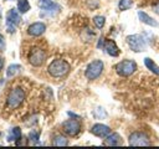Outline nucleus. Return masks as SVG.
I'll return each mask as SVG.
<instances>
[{
	"label": "nucleus",
	"mask_w": 159,
	"mask_h": 149,
	"mask_svg": "<svg viewBox=\"0 0 159 149\" xmlns=\"http://www.w3.org/2000/svg\"><path fill=\"white\" fill-rule=\"evenodd\" d=\"M37 5L40 9H42L43 11H46L48 14H56L61 10V6L52 0H39Z\"/></svg>",
	"instance_id": "9d476101"
},
{
	"label": "nucleus",
	"mask_w": 159,
	"mask_h": 149,
	"mask_svg": "<svg viewBox=\"0 0 159 149\" xmlns=\"http://www.w3.org/2000/svg\"><path fill=\"white\" fill-rule=\"evenodd\" d=\"M19 139H21V130L19 127H15L10 130V133L7 135V140L9 142H17Z\"/></svg>",
	"instance_id": "f3484780"
},
{
	"label": "nucleus",
	"mask_w": 159,
	"mask_h": 149,
	"mask_svg": "<svg viewBox=\"0 0 159 149\" xmlns=\"http://www.w3.org/2000/svg\"><path fill=\"white\" fill-rule=\"evenodd\" d=\"M102 71H103V62L101 60H94L87 66V68L84 71V76L87 79L93 81L101 76Z\"/></svg>",
	"instance_id": "20e7f679"
},
{
	"label": "nucleus",
	"mask_w": 159,
	"mask_h": 149,
	"mask_svg": "<svg viewBox=\"0 0 159 149\" xmlns=\"http://www.w3.org/2000/svg\"><path fill=\"white\" fill-rule=\"evenodd\" d=\"M132 5H133V1L132 0H119L118 7H119V10L124 11V10H128L129 7H132Z\"/></svg>",
	"instance_id": "4be33fe9"
},
{
	"label": "nucleus",
	"mask_w": 159,
	"mask_h": 149,
	"mask_svg": "<svg viewBox=\"0 0 159 149\" xmlns=\"http://www.w3.org/2000/svg\"><path fill=\"white\" fill-rule=\"evenodd\" d=\"M67 144H68V140L63 135H56L52 140V145H55V147H65Z\"/></svg>",
	"instance_id": "a211bd4d"
},
{
	"label": "nucleus",
	"mask_w": 159,
	"mask_h": 149,
	"mask_svg": "<svg viewBox=\"0 0 159 149\" xmlns=\"http://www.w3.org/2000/svg\"><path fill=\"white\" fill-rule=\"evenodd\" d=\"M91 133L94 134L96 137H101V138H106L109 133H111V128L106 124H101V123H97L92 127L91 129Z\"/></svg>",
	"instance_id": "9b49d317"
},
{
	"label": "nucleus",
	"mask_w": 159,
	"mask_h": 149,
	"mask_svg": "<svg viewBox=\"0 0 159 149\" xmlns=\"http://www.w3.org/2000/svg\"><path fill=\"white\" fill-rule=\"evenodd\" d=\"M17 10L20 14H25L30 10V2L29 0H17Z\"/></svg>",
	"instance_id": "6ab92c4d"
},
{
	"label": "nucleus",
	"mask_w": 159,
	"mask_h": 149,
	"mask_svg": "<svg viewBox=\"0 0 159 149\" xmlns=\"http://www.w3.org/2000/svg\"><path fill=\"white\" fill-rule=\"evenodd\" d=\"M144 65H145V67H147L150 72H153L154 74L159 76V66H158V65H157L152 58L145 57V58H144Z\"/></svg>",
	"instance_id": "dca6fc26"
},
{
	"label": "nucleus",
	"mask_w": 159,
	"mask_h": 149,
	"mask_svg": "<svg viewBox=\"0 0 159 149\" xmlns=\"http://www.w3.org/2000/svg\"><path fill=\"white\" fill-rule=\"evenodd\" d=\"M104 144H107V145H119V144H122V138L118 133H112V134L109 133L104 139Z\"/></svg>",
	"instance_id": "2eb2a0df"
},
{
	"label": "nucleus",
	"mask_w": 159,
	"mask_h": 149,
	"mask_svg": "<svg viewBox=\"0 0 159 149\" xmlns=\"http://www.w3.org/2000/svg\"><path fill=\"white\" fill-rule=\"evenodd\" d=\"M21 22V16H20V11L16 9H10L6 14V27H7V32L14 34L16 30V26L20 25Z\"/></svg>",
	"instance_id": "39448f33"
},
{
	"label": "nucleus",
	"mask_w": 159,
	"mask_h": 149,
	"mask_svg": "<svg viewBox=\"0 0 159 149\" xmlns=\"http://www.w3.org/2000/svg\"><path fill=\"white\" fill-rule=\"evenodd\" d=\"M0 17H1V14H0Z\"/></svg>",
	"instance_id": "bb28decb"
},
{
	"label": "nucleus",
	"mask_w": 159,
	"mask_h": 149,
	"mask_svg": "<svg viewBox=\"0 0 159 149\" xmlns=\"http://www.w3.org/2000/svg\"><path fill=\"white\" fill-rule=\"evenodd\" d=\"M39 138H40V134H39L37 132L31 130V132L29 133V139H30L31 142H34L35 144H37V143H39Z\"/></svg>",
	"instance_id": "5701e85b"
},
{
	"label": "nucleus",
	"mask_w": 159,
	"mask_h": 149,
	"mask_svg": "<svg viewBox=\"0 0 159 149\" xmlns=\"http://www.w3.org/2000/svg\"><path fill=\"white\" fill-rule=\"evenodd\" d=\"M138 16H139V20H140L143 24H145V25H149V26H153V27L159 26V24H158L153 17H150L147 12H144V11H138Z\"/></svg>",
	"instance_id": "4468645a"
},
{
	"label": "nucleus",
	"mask_w": 159,
	"mask_h": 149,
	"mask_svg": "<svg viewBox=\"0 0 159 149\" xmlns=\"http://www.w3.org/2000/svg\"><path fill=\"white\" fill-rule=\"evenodd\" d=\"M21 71V66L20 65H10L9 67H7V71H6V76L7 77H12L14 74H16L17 72H20Z\"/></svg>",
	"instance_id": "aec40b11"
},
{
	"label": "nucleus",
	"mask_w": 159,
	"mask_h": 149,
	"mask_svg": "<svg viewBox=\"0 0 159 149\" xmlns=\"http://www.w3.org/2000/svg\"><path fill=\"white\" fill-rule=\"evenodd\" d=\"M103 48H104V51L109 55V56H112V57H117L118 55H119V48H118V46L116 45V42L113 41V40H104V42H103Z\"/></svg>",
	"instance_id": "ddd939ff"
},
{
	"label": "nucleus",
	"mask_w": 159,
	"mask_h": 149,
	"mask_svg": "<svg viewBox=\"0 0 159 149\" xmlns=\"http://www.w3.org/2000/svg\"><path fill=\"white\" fill-rule=\"evenodd\" d=\"M46 31V25L43 22H34L27 27V34L31 36H40Z\"/></svg>",
	"instance_id": "f8f14e48"
},
{
	"label": "nucleus",
	"mask_w": 159,
	"mask_h": 149,
	"mask_svg": "<svg viewBox=\"0 0 159 149\" xmlns=\"http://www.w3.org/2000/svg\"><path fill=\"white\" fill-rule=\"evenodd\" d=\"M129 145L132 147H145V145H150V140L148 138L147 134L142 133V132H134L129 135Z\"/></svg>",
	"instance_id": "6e6552de"
},
{
	"label": "nucleus",
	"mask_w": 159,
	"mask_h": 149,
	"mask_svg": "<svg viewBox=\"0 0 159 149\" xmlns=\"http://www.w3.org/2000/svg\"><path fill=\"white\" fill-rule=\"evenodd\" d=\"M116 72L122 76V77H128L130 74H133L137 70V63L132 60H123L120 62H118L114 67Z\"/></svg>",
	"instance_id": "7ed1b4c3"
},
{
	"label": "nucleus",
	"mask_w": 159,
	"mask_h": 149,
	"mask_svg": "<svg viewBox=\"0 0 159 149\" xmlns=\"http://www.w3.org/2000/svg\"><path fill=\"white\" fill-rule=\"evenodd\" d=\"M2 65H4V60L0 57V71H1V68H2Z\"/></svg>",
	"instance_id": "a878e982"
},
{
	"label": "nucleus",
	"mask_w": 159,
	"mask_h": 149,
	"mask_svg": "<svg viewBox=\"0 0 159 149\" xmlns=\"http://www.w3.org/2000/svg\"><path fill=\"white\" fill-rule=\"evenodd\" d=\"M125 40H127V43H128V46L130 47L132 51H134V52H142V51L145 50V40L143 38V36L137 35V34L128 35Z\"/></svg>",
	"instance_id": "0eeeda50"
},
{
	"label": "nucleus",
	"mask_w": 159,
	"mask_h": 149,
	"mask_svg": "<svg viewBox=\"0 0 159 149\" xmlns=\"http://www.w3.org/2000/svg\"><path fill=\"white\" fill-rule=\"evenodd\" d=\"M104 22H106L104 16L98 15V16H94V17H93V24H94V26H96L97 29H102V27L104 26Z\"/></svg>",
	"instance_id": "412c9836"
},
{
	"label": "nucleus",
	"mask_w": 159,
	"mask_h": 149,
	"mask_svg": "<svg viewBox=\"0 0 159 149\" xmlns=\"http://www.w3.org/2000/svg\"><path fill=\"white\" fill-rule=\"evenodd\" d=\"M25 99V92L22 88L20 87H16V88H12L11 92L7 94V98H6V106L11 109H15L17 108Z\"/></svg>",
	"instance_id": "f03ea898"
},
{
	"label": "nucleus",
	"mask_w": 159,
	"mask_h": 149,
	"mask_svg": "<svg viewBox=\"0 0 159 149\" xmlns=\"http://www.w3.org/2000/svg\"><path fill=\"white\" fill-rule=\"evenodd\" d=\"M62 129H63V132H65L67 135L75 137V135H77V134L80 133V130H81V124H80V122L76 120V119H68V120H66V122L62 123Z\"/></svg>",
	"instance_id": "1a4fd4ad"
},
{
	"label": "nucleus",
	"mask_w": 159,
	"mask_h": 149,
	"mask_svg": "<svg viewBox=\"0 0 159 149\" xmlns=\"http://www.w3.org/2000/svg\"><path fill=\"white\" fill-rule=\"evenodd\" d=\"M27 58H29V62L32 66L40 67L41 65H43V62L46 60V52H45V50H42L40 47H34L29 52V57Z\"/></svg>",
	"instance_id": "423d86ee"
},
{
	"label": "nucleus",
	"mask_w": 159,
	"mask_h": 149,
	"mask_svg": "<svg viewBox=\"0 0 159 149\" xmlns=\"http://www.w3.org/2000/svg\"><path fill=\"white\" fill-rule=\"evenodd\" d=\"M5 47H6L5 38H4V36L0 34V51H4V50H5Z\"/></svg>",
	"instance_id": "b1692460"
},
{
	"label": "nucleus",
	"mask_w": 159,
	"mask_h": 149,
	"mask_svg": "<svg viewBox=\"0 0 159 149\" xmlns=\"http://www.w3.org/2000/svg\"><path fill=\"white\" fill-rule=\"evenodd\" d=\"M153 11H154V12H157V14H159V1L153 6Z\"/></svg>",
	"instance_id": "393cba45"
},
{
	"label": "nucleus",
	"mask_w": 159,
	"mask_h": 149,
	"mask_svg": "<svg viewBox=\"0 0 159 149\" xmlns=\"http://www.w3.org/2000/svg\"><path fill=\"white\" fill-rule=\"evenodd\" d=\"M47 71H48V73L52 77H62V76H65V74L68 73V71H70V63L67 61H65V60L56 58V60H53L48 65Z\"/></svg>",
	"instance_id": "f257e3e1"
}]
</instances>
